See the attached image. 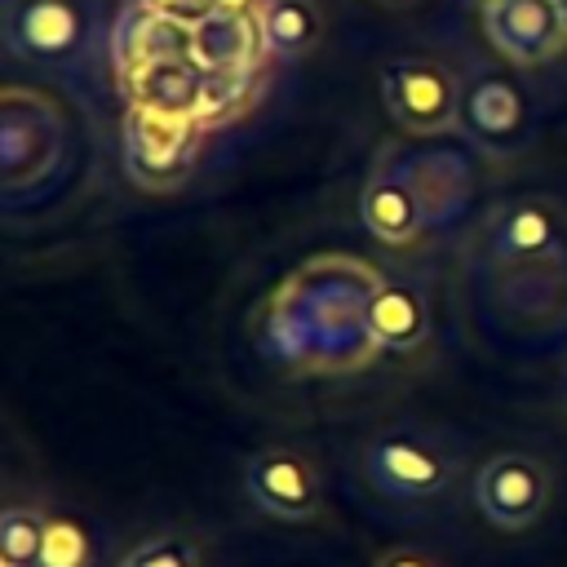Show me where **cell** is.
<instances>
[{"label": "cell", "instance_id": "cell-6", "mask_svg": "<svg viewBox=\"0 0 567 567\" xmlns=\"http://www.w3.org/2000/svg\"><path fill=\"white\" fill-rule=\"evenodd\" d=\"M359 217L381 244H394V248H408L430 230L425 195L412 182V173H408V164L394 146L381 151L377 168L368 173L363 195H359Z\"/></svg>", "mask_w": 567, "mask_h": 567}, {"label": "cell", "instance_id": "cell-10", "mask_svg": "<svg viewBox=\"0 0 567 567\" xmlns=\"http://www.w3.org/2000/svg\"><path fill=\"white\" fill-rule=\"evenodd\" d=\"M563 244V213L549 199H514L501 204L483 226V261L492 266H527L549 257Z\"/></svg>", "mask_w": 567, "mask_h": 567}, {"label": "cell", "instance_id": "cell-15", "mask_svg": "<svg viewBox=\"0 0 567 567\" xmlns=\"http://www.w3.org/2000/svg\"><path fill=\"white\" fill-rule=\"evenodd\" d=\"M266 58H306L323 40V9L315 0H252Z\"/></svg>", "mask_w": 567, "mask_h": 567}, {"label": "cell", "instance_id": "cell-5", "mask_svg": "<svg viewBox=\"0 0 567 567\" xmlns=\"http://www.w3.org/2000/svg\"><path fill=\"white\" fill-rule=\"evenodd\" d=\"M549 465L532 452H496L474 474V505L501 532H527L549 505Z\"/></svg>", "mask_w": 567, "mask_h": 567}, {"label": "cell", "instance_id": "cell-2", "mask_svg": "<svg viewBox=\"0 0 567 567\" xmlns=\"http://www.w3.org/2000/svg\"><path fill=\"white\" fill-rule=\"evenodd\" d=\"M66 151V120L58 102H49L35 89L9 84L0 97V164H4V190L18 195L27 186H40Z\"/></svg>", "mask_w": 567, "mask_h": 567}, {"label": "cell", "instance_id": "cell-21", "mask_svg": "<svg viewBox=\"0 0 567 567\" xmlns=\"http://www.w3.org/2000/svg\"><path fill=\"white\" fill-rule=\"evenodd\" d=\"M377 567H443L434 554H425V549H416V545H394V549H385L381 558H377Z\"/></svg>", "mask_w": 567, "mask_h": 567}, {"label": "cell", "instance_id": "cell-14", "mask_svg": "<svg viewBox=\"0 0 567 567\" xmlns=\"http://www.w3.org/2000/svg\"><path fill=\"white\" fill-rule=\"evenodd\" d=\"M359 323H363L372 346L394 350V354H408L430 337V310H425L421 292L408 288V284H377L363 297V319Z\"/></svg>", "mask_w": 567, "mask_h": 567}, {"label": "cell", "instance_id": "cell-4", "mask_svg": "<svg viewBox=\"0 0 567 567\" xmlns=\"http://www.w3.org/2000/svg\"><path fill=\"white\" fill-rule=\"evenodd\" d=\"M204 124L151 106H128L124 115V168L146 190H173L190 177L199 159Z\"/></svg>", "mask_w": 567, "mask_h": 567}, {"label": "cell", "instance_id": "cell-17", "mask_svg": "<svg viewBox=\"0 0 567 567\" xmlns=\"http://www.w3.org/2000/svg\"><path fill=\"white\" fill-rule=\"evenodd\" d=\"M44 532H49V514H44V509L9 501V505H4V514H0V563L40 567Z\"/></svg>", "mask_w": 567, "mask_h": 567}, {"label": "cell", "instance_id": "cell-18", "mask_svg": "<svg viewBox=\"0 0 567 567\" xmlns=\"http://www.w3.org/2000/svg\"><path fill=\"white\" fill-rule=\"evenodd\" d=\"M97 563V545L93 536L62 514H49V532H44V549H40V567H93Z\"/></svg>", "mask_w": 567, "mask_h": 567}, {"label": "cell", "instance_id": "cell-7", "mask_svg": "<svg viewBox=\"0 0 567 567\" xmlns=\"http://www.w3.org/2000/svg\"><path fill=\"white\" fill-rule=\"evenodd\" d=\"M487 44L514 66H545L567 49V18L558 0H492L483 4Z\"/></svg>", "mask_w": 567, "mask_h": 567}, {"label": "cell", "instance_id": "cell-12", "mask_svg": "<svg viewBox=\"0 0 567 567\" xmlns=\"http://www.w3.org/2000/svg\"><path fill=\"white\" fill-rule=\"evenodd\" d=\"M261 31L252 9H221L190 27V62L208 75H257Z\"/></svg>", "mask_w": 567, "mask_h": 567}, {"label": "cell", "instance_id": "cell-25", "mask_svg": "<svg viewBox=\"0 0 567 567\" xmlns=\"http://www.w3.org/2000/svg\"><path fill=\"white\" fill-rule=\"evenodd\" d=\"M0 567H18V563H0Z\"/></svg>", "mask_w": 567, "mask_h": 567}, {"label": "cell", "instance_id": "cell-11", "mask_svg": "<svg viewBox=\"0 0 567 567\" xmlns=\"http://www.w3.org/2000/svg\"><path fill=\"white\" fill-rule=\"evenodd\" d=\"M4 40L22 58H66L84 40L80 0H9Z\"/></svg>", "mask_w": 567, "mask_h": 567}, {"label": "cell", "instance_id": "cell-1", "mask_svg": "<svg viewBox=\"0 0 567 567\" xmlns=\"http://www.w3.org/2000/svg\"><path fill=\"white\" fill-rule=\"evenodd\" d=\"M359 465H363V478L372 483V492H381L385 501H399V505L439 501L461 474L456 452L439 434H425V430L372 434Z\"/></svg>", "mask_w": 567, "mask_h": 567}, {"label": "cell", "instance_id": "cell-24", "mask_svg": "<svg viewBox=\"0 0 567 567\" xmlns=\"http://www.w3.org/2000/svg\"><path fill=\"white\" fill-rule=\"evenodd\" d=\"M474 4H478V9H483V4H492V0H474Z\"/></svg>", "mask_w": 567, "mask_h": 567}, {"label": "cell", "instance_id": "cell-20", "mask_svg": "<svg viewBox=\"0 0 567 567\" xmlns=\"http://www.w3.org/2000/svg\"><path fill=\"white\" fill-rule=\"evenodd\" d=\"M142 4L164 13V18H173V22H182V27H195V22H204V18L221 13V9H252V0H142Z\"/></svg>", "mask_w": 567, "mask_h": 567}, {"label": "cell", "instance_id": "cell-16", "mask_svg": "<svg viewBox=\"0 0 567 567\" xmlns=\"http://www.w3.org/2000/svg\"><path fill=\"white\" fill-rule=\"evenodd\" d=\"M399 155H403L412 182L425 195L430 226L443 221V217H452L465 204V195L474 186V173H470V164L461 155H452V151H399Z\"/></svg>", "mask_w": 567, "mask_h": 567}, {"label": "cell", "instance_id": "cell-13", "mask_svg": "<svg viewBox=\"0 0 567 567\" xmlns=\"http://www.w3.org/2000/svg\"><path fill=\"white\" fill-rule=\"evenodd\" d=\"M111 53H115V71L128 75L146 62H164V58H190V27L146 9L142 0H128L115 35H111Z\"/></svg>", "mask_w": 567, "mask_h": 567}, {"label": "cell", "instance_id": "cell-19", "mask_svg": "<svg viewBox=\"0 0 567 567\" xmlns=\"http://www.w3.org/2000/svg\"><path fill=\"white\" fill-rule=\"evenodd\" d=\"M120 567H204V563H199V549H195L190 536H182V532H155V536L137 540L120 558Z\"/></svg>", "mask_w": 567, "mask_h": 567}, {"label": "cell", "instance_id": "cell-3", "mask_svg": "<svg viewBox=\"0 0 567 567\" xmlns=\"http://www.w3.org/2000/svg\"><path fill=\"white\" fill-rule=\"evenodd\" d=\"M461 93L456 71L430 53H403L381 66V106L412 137H439L461 128Z\"/></svg>", "mask_w": 567, "mask_h": 567}, {"label": "cell", "instance_id": "cell-22", "mask_svg": "<svg viewBox=\"0 0 567 567\" xmlns=\"http://www.w3.org/2000/svg\"><path fill=\"white\" fill-rule=\"evenodd\" d=\"M377 4H385V9H408V4H416V0H377Z\"/></svg>", "mask_w": 567, "mask_h": 567}, {"label": "cell", "instance_id": "cell-23", "mask_svg": "<svg viewBox=\"0 0 567 567\" xmlns=\"http://www.w3.org/2000/svg\"><path fill=\"white\" fill-rule=\"evenodd\" d=\"M558 9H563V18H567V0H558Z\"/></svg>", "mask_w": 567, "mask_h": 567}, {"label": "cell", "instance_id": "cell-9", "mask_svg": "<svg viewBox=\"0 0 567 567\" xmlns=\"http://www.w3.org/2000/svg\"><path fill=\"white\" fill-rule=\"evenodd\" d=\"M461 133L496 159L523 151L527 146V97H523V89L509 75H492V71L474 75L461 93Z\"/></svg>", "mask_w": 567, "mask_h": 567}, {"label": "cell", "instance_id": "cell-8", "mask_svg": "<svg viewBox=\"0 0 567 567\" xmlns=\"http://www.w3.org/2000/svg\"><path fill=\"white\" fill-rule=\"evenodd\" d=\"M244 492L261 514L284 523H306L319 514V474L297 447L252 452L244 461Z\"/></svg>", "mask_w": 567, "mask_h": 567}]
</instances>
